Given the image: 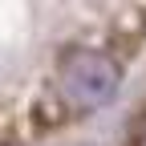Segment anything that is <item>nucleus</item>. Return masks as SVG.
I'll use <instances>...</instances> for the list:
<instances>
[{
    "instance_id": "f03ea898",
    "label": "nucleus",
    "mask_w": 146,
    "mask_h": 146,
    "mask_svg": "<svg viewBox=\"0 0 146 146\" xmlns=\"http://www.w3.org/2000/svg\"><path fill=\"white\" fill-rule=\"evenodd\" d=\"M138 146H146V126H142V134H138Z\"/></svg>"
},
{
    "instance_id": "7ed1b4c3",
    "label": "nucleus",
    "mask_w": 146,
    "mask_h": 146,
    "mask_svg": "<svg viewBox=\"0 0 146 146\" xmlns=\"http://www.w3.org/2000/svg\"><path fill=\"white\" fill-rule=\"evenodd\" d=\"M138 8H146V0H138Z\"/></svg>"
},
{
    "instance_id": "f257e3e1",
    "label": "nucleus",
    "mask_w": 146,
    "mask_h": 146,
    "mask_svg": "<svg viewBox=\"0 0 146 146\" xmlns=\"http://www.w3.org/2000/svg\"><path fill=\"white\" fill-rule=\"evenodd\" d=\"M118 77H122V65L110 57L106 49H85V45H73L61 53L57 61V94H61V106L69 110H102L110 106L118 89Z\"/></svg>"
}]
</instances>
